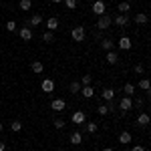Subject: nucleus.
Segmentation results:
<instances>
[{
  "instance_id": "1",
  "label": "nucleus",
  "mask_w": 151,
  "mask_h": 151,
  "mask_svg": "<svg viewBox=\"0 0 151 151\" xmlns=\"http://www.w3.org/2000/svg\"><path fill=\"white\" fill-rule=\"evenodd\" d=\"M111 24H113V18H111L109 14H103V16H99V20H97V28H99V30H107Z\"/></svg>"
},
{
  "instance_id": "2",
  "label": "nucleus",
  "mask_w": 151,
  "mask_h": 151,
  "mask_svg": "<svg viewBox=\"0 0 151 151\" xmlns=\"http://www.w3.org/2000/svg\"><path fill=\"white\" fill-rule=\"evenodd\" d=\"M91 12H95L97 16H103V14H107V6H105L103 0H95L93 6H91Z\"/></svg>"
},
{
  "instance_id": "3",
  "label": "nucleus",
  "mask_w": 151,
  "mask_h": 151,
  "mask_svg": "<svg viewBox=\"0 0 151 151\" xmlns=\"http://www.w3.org/2000/svg\"><path fill=\"white\" fill-rule=\"evenodd\" d=\"M70 36H73L75 42H83V40H85V28H83V26H75V28L70 30Z\"/></svg>"
},
{
  "instance_id": "4",
  "label": "nucleus",
  "mask_w": 151,
  "mask_h": 151,
  "mask_svg": "<svg viewBox=\"0 0 151 151\" xmlns=\"http://www.w3.org/2000/svg\"><path fill=\"white\" fill-rule=\"evenodd\" d=\"M70 121H73L75 125H83V123L87 121V115H85V111H75V113L70 115Z\"/></svg>"
},
{
  "instance_id": "5",
  "label": "nucleus",
  "mask_w": 151,
  "mask_h": 151,
  "mask_svg": "<svg viewBox=\"0 0 151 151\" xmlns=\"http://www.w3.org/2000/svg\"><path fill=\"white\" fill-rule=\"evenodd\" d=\"M131 107H133L131 97H123V99L119 101V109H121V113H127V111H131Z\"/></svg>"
},
{
  "instance_id": "6",
  "label": "nucleus",
  "mask_w": 151,
  "mask_h": 151,
  "mask_svg": "<svg viewBox=\"0 0 151 151\" xmlns=\"http://www.w3.org/2000/svg\"><path fill=\"white\" fill-rule=\"evenodd\" d=\"M18 35H20V38H22V40H26V42H28V40L32 38V28H28V26L24 24L22 28H18Z\"/></svg>"
},
{
  "instance_id": "7",
  "label": "nucleus",
  "mask_w": 151,
  "mask_h": 151,
  "mask_svg": "<svg viewBox=\"0 0 151 151\" xmlns=\"http://www.w3.org/2000/svg\"><path fill=\"white\" fill-rule=\"evenodd\" d=\"M42 93H52L55 91V81L52 79H42Z\"/></svg>"
},
{
  "instance_id": "8",
  "label": "nucleus",
  "mask_w": 151,
  "mask_h": 151,
  "mask_svg": "<svg viewBox=\"0 0 151 151\" xmlns=\"http://www.w3.org/2000/svg\"><path fill=\"white\" fill-rule=\"evenodd\" d=\"M65 107H67L65 99H55V101L50 103V109H52V111H58V113H60V111H65Z\"/></svg>"
},
{
  "instance_id": "9",
  "label": "nucleus",
  "mask_w": 151,
  "mask_h": 151,
  "mask_svg": "<svg viewBox=\"0 0 151 151\" xmlns=\"http://www.w3.org/2000/svg\"><path fill=\"white\" fill-rule=\"evenodd\" d=\"M117 47L121 48V50H129V48H131V38H129V36H121L119 42H117Z\"/></svg>"
},
{
  "instance_id": "10",
  "label": "nucleus",
  "mask_w": 151,
  "mask_h": 151,
  "mask_svg": "<svg viewBox=\"0 0 151 151\" xmlns=\"http://www.w3.org/2000/svg\"><path fill=\"white\" fill-rule=\"evenodd\" d=\"M81 95L85 97V99H93L95 97V89H93V85H85L81 89Z\"/></svg>"
},
{
  "instance_id": "11",
  "label": "nucleus",
  "mask_w": 151,
  "mask_h": 151,
  "mask_svg": "<svg viewBox=\"0 0 151 151\" xmlns=\"http://www.w3.org/2000/svg\"><path fill=\"white\" fill-rule=\"evenodd\" d=\"M113 22H115L117 26H127L129 24V16L127 14H117L115 18H113Z\"/></svg>"
},
{
  "instance_id": "12",
  "label": "nucleus",
  "mask_w": 151,
  "mask_h": 151,
  "mask_svg": "<svg viewBox=\"0 0 151 151\" xmlns=\"http://www.w3.org/2000/svg\"><path fill=\"white\" fill-rule=\"evenodd\" d=\"M149 125V115L147 113H139L137 117V127H147Z\"/></svg>"
},
{
  "instance_id": "13",
  "label": "nucleus",
  "mask_w": 151,
  "mask_h": 151,
  "mask_svg": "<svg viewBox=\"0 0 151 151\" xmlns=\"http://www.w3.org/2000/svg\"><path fill=\"white\" fill-rule=\"evenodd\" d=\"M101 97H103V101H107V103H109V101H113V99H115V91L107 87V89H103V93H101Z\"/></svg>"
},
{
  "instance_id": "14",
  "label": "nucleus",
  "mask_w": 151,
  "mask_h": 151,
  "mask_svg": "<svg viewBox=\"0 0 151 151\" xmlns=\"http://www.w3.org/2000/svg\"><path fill=\"white\" fill-rule=\"evenodd\" d=\"M47 28L50 30V32H55V30L58 28V18L57 16H50V18L47 20Z\"/></svg>"
},
{
  "instance_id": "15",
  "label": "nucleus",
  "mask_w": 151,
  "mask_h": 151,
  "mask_svg": "<svg viewBox=\"0 0 151 151\" xmlns=\"http://www.w3.org/2000/svg\"><path fill=\"white\" fill-rule=\"evenodd\" d=\"M70 143H73V145H81V143H83L81 131H73V133H70Z\"/></svg>"
},
{
  "instance_id": "16",
  "label": "nucleus",
  "mask_w": 151,
  "mask_h": 151,
  "mask_svg": "<svg viewBox=\"0 0 151 151\" xmlns=\"http://www.w3.org/2000/svg\"><path fill=\"white\" fill-rule=\"evenodd\" d=\"M117 60H119V55L115 50H107V65H117Z\"/></svg>"
},
{
  "instance_id": "17",
  "label": "nucleus",
  "mask_w": 151,
  "mask_h": 151,
  "mask_svg": "<svg viewBox=\"0 0 151 151\" xmlns=\"http://www.w3.org/2000/svg\"><path fill=\"white\" fill-rule=\"evenodd\" d=\"M30 69H32V73H36V75H40V73L45 70V65H42V60H35V63L30 65Z\"/></svg>"
},
{
  "instance_id": "18",
  "label": "nucleus",
  "mask_w": 151,
  "mask_h": 151,
  "mask_svg": "<svg viewBox=\"0 0 151 151\" xmlns=\"http://www.w3.org/2000/svg\"><path fill=\"white\" fill-rule=\"evenodd\" d=\"M38 24H42V14H32L28 20V26H38Z\"/></svg>"
},
{
  "instance_id": "19",
  "label": "nucleus",
  "mask_w": 151,
  "mask_h": 151,
  "mask_svg": "<svg viewBox=\"0 0 151 151\" xmlns=\"http://www.w3.org/2000/svg\"><path fill=\"white\" fill-rule=\"evenodd\" d=\"M18 8L22 12H28L32 8V0H20V2H18Z\"/></svg>"
},
{
  "instance_id": "20",
  "label": "nucleus",
  "mask_w": 151,
  "mask_h": 151,
  "mask_svg": "<svg viewBox=\"0 0 151 151\" xmlns=\"http://www.w3.org/2000/svg\"><path fill=\"white\" fill-rule=\"evenodd\" d=\"M119 143H121V145H127V143H131V133H129V131H123V133L119 135Z\"/></svg>"
},
{
  "instance_id": "21",
  "label": "nucleus",
  "mask_w": 151,
  "mask_h": 151,
  "mask_svg": "<svg viewBox=\"0 0 151 151\" xmlns=\"http://www.w3.org/2000/svg\"><path fill=\"white\" fill-rule=\"evenodd\" d=\"M97 129H99V123H95V121L85 123V131H87V133H97Z\"/></svg>"
},
{
  "instance_id": "22",
  "label": "nucleus",
  "mask_w": 151,
  "mask_h": 151,
  "mask_svg": "<svg viewBox=\"0 0 151 151\" xmlns=\"http://www.w3.org/2000/svg\"><path fill=\"white\" fill-rule=\"evenodd\" d=\"M117 10H119V14H127V12L131 10V4H129V2H119Z\"/></svg>"
},
{
  "instance_id": "23",
  "label": "nucleus",
  "mask_w": 151,
  "mask_h": 151,
  "mask_svg": "<svg viewBox=\"0 0 151 151\" xmlns=\"http://www.w3.org/2000/svg\"><path fill=\"white\" fill-rule=\"evenodd\" d=\"M147 20H149V16H147L145 12H137V14H135V22L137 24H145Z\"/></svg>"
},
{
  "instance_id": "24",
  "label": "nucleus",
  "mask_w": 151,
  "mask_h": 151,
  "mask_svg": "<svg viewBox=\"0 0 151 151\" xmlns=\"http://www.w3.org/2000/svg\"><path fill=\"white\" fill-rule=\"evenodd\" d=\"M123 93H125V97H133V95H135V85L127 83V85L123 87Z\"/></svg>"
},
{
  "instance_id": "25",
  "label": "nucleus",
  "mask_w": 151,
  "mask_h": 151,
  "mask_svg": "<svg viewBox=\"0 0 151 151\" xmlns=\"http://www.w3.org/2000/svg\"><path fill=\"white\" fill-rule=\"evenodd\" d=\"M81 89H83L81 81H73L70 83V93H81Z\"/></svg>"
},
{
  "instance_id": "26",
  "label": "nucleus",
  "mask_w": 151,
  "mask_h": 151,
  "mask_svg": "<svg viewBox=\"0 0 151 151\" xmlns=\"http://www.w3.org/2000/svg\"><path fill=\"white\" fill-rule=\"evenodd\" d=\"M97 113H99L101 117L109 115V113H111V111H109V105H99V107H97Z\"/></svg>"
},
{
  "instance_id": "27",
  "label": "nucleus",
  "mask_w": 151,
  "mask_h": 151,
  "mask_svg": "<svg viewBox=\"0 0 151 151\" xmlns=\"http://www.w3.org/2000/svg\"><path fill=\"white\" fill-rule=\"evenodd\" d=\"M101 47H103L105 50H113V47H115V42H113L111 38H105L103 42H101Z\"/></svg>"
},
{
  "instance_id": "28",
  "label": "nucleus",
  "mask_w": 151,
  "mask_h": 151,
  "mask_svg": "<svg viewBox=\"0 0 151 151\" xmlns=\"http://www.w3.org/2000/svg\"><path fill=\"white\" fill-rule=\"evenodd\" d=\"M42 40H45V42H52V40H55V32H50V30L42 32Z\"/></svg>"
},
{
  "instance_id": "29",
  "label": "nucleus",
  "mask_w": 151,
  "mask_h": 151,
  "mask_svg": "<svg viewBox=\"0 0 151 151\" xmlns=\"http://www.w3.org/2000/svg\"><path fill=\"white\" fill-rule=\"evenodd\" d=\"M139 89L141 91H149V79H141L139 81Z\"/></svg>"
},
{
  "instance_id": "30",
  "label": "nucleus",
  "mask_w": 151,
  "mask_h": 151,
  "mask_svg": "<svg viewBox=\"0 0 151 151\" xmlns=\"http://www.w3.org/2000/svg\"><path fill=\"white\" fill-rule=\"evenodd\" d=\"M6 30H8V32H14V30H18L16 22H14V20H8V22H6Z\"/></svg>"
},
{
  "instance_id": "31",
  "label": "nucleus",
  "mask_w": 151,
  "mask_h": 151,
  "mask_svg": "<svg viewBox=\"0 0 151 151\" xmlns=\"http://www.w3.org/2000/svg\"><path fill=\"white\" fill-rule=\"evenodd\" d=\"M65 4H67V8L73 10V8H77V4H79V0H63Z\"/></svg>"
},
{
  "instance_id": "32",
  "label": "nucleus",
  "mask_w": 151,
  "mask_h": 151,
  "mask_svg": "<svg viewBox=\"0 0 151 151\" xmlns=\"http://www.w3.org/2000/svg\"><path fill=\"white\" fill-rule=\"evenodd\" d=\"M10 129H12V131H16V133H18V131L22 129V123H20V121H12V123H10Z\"/></svg>"
},
{
  "instance_id": "33",
  "label": "nucleus",
  "mask_w": 151,
  "mask_h": 151,
  "mask_svg": "<svg viewBox=\"0 0 151 151\" xmlns=\"http://www.w3.org/2000/svg\"><path fill=\"white\" fill-rule=\"evenodd\" d=\"M91 81H93V77L91 75H85V77H81V85L85 87V85H91Z\"/></svg>"
},
{
  "instance_id": "34",
  "label": "nucleus",
  "mask_w": 151,
  "mask_h": 151,
  "mask_svg": "<svg viewBox=\"0 0 151 151\" xmlns=\"http://www.w3.org/2000/svg\"><path fill=\"white\" fill-rule=\"evenodd\" d=\"M143 70H145V67H143L141 63H137V65H135V73H137V75H141Z\"/></svg>"
},
{
  "instance_id": "35",
  "label": "nucleus",
  "mask_w": 151,
  "mask_h": 151,
  "mask_svg": "<svg viewBox=\"0 0 151 151\" xmlns=\"http://www.w3.org/2000/svg\"><path fill=\"white\" fill-rule=\"evenodd\" d=\"M55 127H57V129H63V127H65V121H63V119H57V121H55Z\"/></svg>"
},
{
  "instance_id": "36",
  "label": "nucleus",
  "mask_w": 151,
  "mask_h": 151,
  "mask_svg": "<svg viewBox=\"0 0 151 151\" xmlns=\"http://www.w3.org/2000/svg\"><path fill=\"white\" fill-rule=\"evenodd\" d=\"M131 151H145V147H143V145H133Z\"/></svg>"
},
{
  "instance_id": "37",
  "label": "nucleus",
  "mask_w": 151,
  "mask_h": 151,
  "mask_svg": "<svg viewBox=\"0 0 151 151\" xmlns=\"http://www.w3.org/2000/svg\"><path fill=\"white\" fill-rule=\"evenodd\" d=\"M6 149V143H4V141H0V151H4Z\"/></svg>"
},
{
  "instance_id": "38",
  "label": "nucleus",
  "mask_w": 151,
  "mask_h": 151,
  "mask_svg": "<svg viewBox=\"0 0 151 151\" xmlns=\"http://www.w3.org/2000/svg\"><path fill=\"white\" fill-rule=\"evenodd\" d=\"M105 151H115V149L113 147H105Z\"/></svg>"
},
{
  "instance_id": "39",
  "label": "nucleus",
  "mask_w": 151,
  "mask_h": 151,
  "mask_svg": "<svg viewBox=\"0 0 151 151\" xmlns=\"http://www.w3.org/2000/svg\"><path fill=\"white\" fill-rule=\"evenodd\" d=\"M50 2H55V4H58V2H63V0H50Z\"/></svg>"
},
{
  "instance_id": "40",
  "label": "nucleus",
  "mask_w": 151,
  "mask_h": 151,
  "mask_svg": "<svg viewBox=\"0 0 151 151\" xmlns=\"http://www.w3.org/2000/svg\"><path fill=\"white\" fill-rule=\"evenodd\" d=\"M2 129H4V125H2V123H0V133H2Z\"/></svg>"
},
{
  "instance_id": "41",
  "label": "nucleus",
  "mask_w": 151,
  "mask_h": 151,
  "mask_svg": "<svg viewBox=\"0 0 151 151\" xmlns=\"http://www.w3.org/2000/svg\"><path fill=\"white\" fill-rule=\"evenodd\" d=\"M0 6H2V0H0Z\"/></svg>"
}]
</instances>
